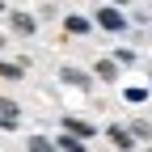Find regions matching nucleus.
Returning a JSON list of instances; mask_svg holds the SVG:
<instances>
[{"label":"nucleus","mask_w":152,"mask_h":152,"mask_svg":"<svg viewBox=\"0 0 152 152\" xmlns=\"http://www.w3.org/2000/svg\"><path fill=\"white\" fill-rule=\"evenodd\" d=\"M93 26L106 30V34H123V30H127V13H123V9H114V4H106V9L93 13Z\"/></svg>","instance_id":"nucleus-1"},{"label":"nucleus","mask_w":152,"mask_h":152,"mask_svg":"<svg viewBox=\"0 0 152 152\" xmlns=\"http://www.w3.org/2000/svg\"><path fill=\"white\" fill-rule=\"evenodd\" d=\"M9 30H13L17 38H30V34L38 30V17L26 13V9H13V13H9Z\"/></svg>","instance_id":"nucleus-2"},{"label":"nucleus","mask_w":152,"mask_h":152,"mask_svg":"<svg viewBox=\"0 0 152 152\" xmlns=\"http://www.w3.org/2000/svg\"><path fill=\"white\" fill-rule=\"evenodd\" d=\"M0 127H4V131L21 127V106H17L13 97H0Z\"/></svg>","instance_id":"nucleus-3"},{"label":"nucleus","mask_w":152,"mask_h":152,"mask_svg":"<svg viewBox=\"0 0 152 152\" xmlns=\"http://www.w3.org/2000/svg\"><path fill=\"white\" fill-rule=\"evenodd\" d=\"M59 80H64V85H72V89H85V93L93 89V76H89V72H80V68H72V64H68V68H59Z\"/></svg>","instance_id":"nucleus-4"},{"label":"nucleus","mask_w":152,"mask_h":152,"mask_svg":"<svg viewBox=\"0 0 152 152\" xmlns=\"http://www.w3.org/2000/svg\"><path fill=\"white\" fill-rule=\"evenodd\" d=\"M106 135H110V144L118 148V152H135V135H131L127 127H118V123H114V127H106Z\"/></svg>","instance_id":"nucleus-5"},{"label":"nucleus","mask_w":152,"mask_h":152,"mask_svg":"<svg viewBox=\"0 0 152 152\" xmlns=\"http://www.w3.org/2000/svg\"><path fill=\"white\" fill-rule=\"evenodd\" d=\"M64 131H68V135H76V140H93V135H97V127H93V123H85V118H72V114L64 118Z\"/></svg>","instance_id":"nucleus-6"},{"label":"nucleus","mask_w":152,"mask_h":152,"mask_svg":"<svg viewBox=\"0 0 152 152\" xmlns=\"http://www.w3.org/2000/svg\"><path fill=\"white\" fill-rule=\"evenodd\" d=\"M64 30L80 38V34H89V30H93V21H89V17H80V13H68V17H64Z\"/></svg>","instance_id":"nucleus-7"},{"label":"nucleus","mask_w":152,"mask_h":152,"mask_svg":"<svg viewBox=\"0 0 152 152\" xmlns=\"http://www.w3.org/2000/svg\"><path fill=\"white\" fill-rule=\"evenodd\" d=\"M89 144L85 140H76V135H68V131H64V135H55V152H85Z\"/></svg>","instance_id":"nucleus-8"},{"label":"nucleus","mask_w":152,"mask_h":152,"mask_svg":"<svg viewBox=\"0 0 152 152\" xmlns=\"http://www.w3.org/2000/svg\"><path fill=\"white\" fill-rule=\"evenodd\" d=\"M26 76V64L17 59V64H9V59H0V80H21Z\"/></svg>","instance_id":"nucleus-9"},{"label":"nucleus","mask_w":152,"mask_h":152,"mask_svg":"<svg viewBox=\"0 0 152 152\" xmlns=\"http://www.w3.org/2000/svg\"><path fill=\"white\" fill-rule=\"evenodd\" d=\"M93 76H102V80H118V64H114V59H97V64H93Z\"/></svg>","instance_id":"nucleus-10"},{"label":"nucleus","mask_w":152,"mask_h":152,"mask_svg":"<svg viewBox=\"0 0 152 152\" xmlns=\"http://www.w3.org/2000/svg\"><path fill=\"white\" fill-rule=\"evenodd\" d=\"M26 148H30V152H55V140H47V135H30Z\"/></svg>","instance_id":"nucleus-11"},{"label":"nucleus","mask_w":152,"mask_h":152,"mask_svg":"<svg viewBox=\"0 0 152 152\" xmlns=\"http://www.w3.org/2000/svg\"><path fill=\"white\" fill-rule=\"evenodd\" d=\"M110 59L118 64V68H131V64H135V51H131V47H118V51L110 55Z\"/></svg>","instance_id":"nucleus-12"},{"label":"nucleus","mask_w":152,"mask_h":152,"mask_svg":"<svg viewBox=\"0 0 152 152\" xmlns=\"http://www.w3.org/2000/svg\"><path fill=\"white\" fill-rule=\"evenodd\" d=\"M127 131H131L135 140H152V123H144V118H135V123L127 127Z\"/></svg>","instance_id":"nucleus-13"},{"label":"nucleus","mask_w":152,"mask_h":152,"mask_svg":"<svg viewBox=\"0 0 152 152\" xmlns=\"http://www.w3.org/2000/svg\"><path fill=\"white\" fill-rule=\"evenodd\" d=\"M123 97H127L131 106H140V102H148V89H144V85H131V89L123 93Z\"/></svg>","instance_id":"nucleus-14"},{"label":"nucleus","mask_w":152,"mask_h":152,"mask_svg":"<svg viewBox=\"0 0 152 152\" xmlns=\"http://www.w3.org/2000/svg\"><path fill=\"white\" fill-rule=\"evenodd\" d=\"M106 4H114V9H123V4H127V0H106Z\"/></svg>","instance_id":"nucleus-15"},{"label":"nucleus","mask_w":152,"mask_h":152,"mask_svg":"<svg viewBox=\"0 0 152 152\" xmlns=\"http://www.w3.org/2000/svg\"><path fill=\"white\" fill-rule=\"evenodd\" d=\"M4 47H9V42H4V34H0V51H4Z\"/></svg>","instance_id":"nucleus-16"},{"label":"nucleus","mask_w":152,"mask_h":152,"mask_svg":"<svg viewBox=\"0 0 152 152\" xmlns=\"http://www.w3.org/2000/svg\"><path fill=\"white\" fill-rule=\"evenodd\" d=\"M0 13H4V0H0Z\"/></svg>","instance_id":"nucleus-17"}]
</instances>
